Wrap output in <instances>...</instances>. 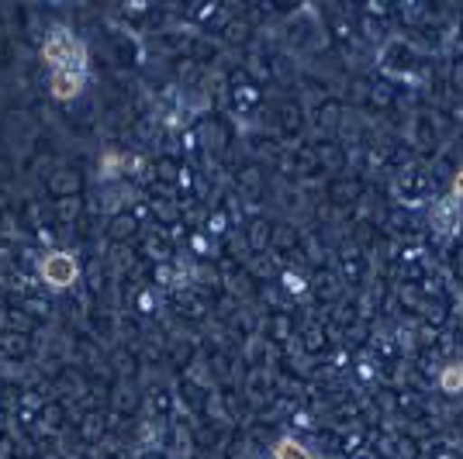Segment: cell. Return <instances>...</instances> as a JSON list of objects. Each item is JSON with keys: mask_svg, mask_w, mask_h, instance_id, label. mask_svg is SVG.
I'll list each match as a JSON object with an SVG mask.
<instances>
[{"mask_svg": "<svg viewBox=\"0 0 463 459\" xmlns=\"http://www.w3.org/2000/svg\"><path fill=\"white\" fill-rule=\"evenodd\" d=\"M42 59L52 73V97L56 100H77L90 77V56L77 32L66 24H56L42 39Z\"/></svg>", "mask_w": 463, "mask_h": 459, "instance_id": "cell-1", "label": "cell"}, {"mask_svg": "<svg viewBox=\"0 0 463 459\" xmlns=\"http://www.w3.org/2000/svg\"><path fill=\"white\" fill-rule=\"evenodd\" d=\"M77 276H80V263H77V256H73V252L52 249L39 259V280L45 284V287L66 290V287H73V284H77Z\"/></svg>", "mask_w": 463, "mask_h": 459, "instance_id": "cell-2", "label": "cell"}, {"mask_svg": "<svg viewBox=\"0 0 463 459\" xmlns=\"http://www.w3.org/2000/svg\"><path fill=\"white\" fill-rule=\"evenodd\" d=\"M460 221H463V204L460 201H453L449 193H446L443 201L432 204V225H436V231L449 235V231L460 229Z\"/></svg>", "mask_w": 463, "mask_h": 459, "instance_id": "cell-3", "label": "cell"}, {"mask_svg": "<svg viewBox=\"0 0 463 459\" xmlns=\"http://www.w3.org/2000/svg\"><path fill=\"white\" fill-rule=\"evenodd\" d=\"M439 390L453 394V398H463V360L439 370Z\"/></svg>", "mask_w": 463, "mask_h": 459, "instance_id": "cell-4", "label": "cell"}, {"mask_svg": "<svg viewBox=\"0 0 463 459\" xmlns=\"http://www.w3.org/2000/svg\"><path fill=\"white\" fill-rule=\"evenodd\" d=\"M273 459H315V453H311L305 442L280 439L277 445H273Z\"/></svg>", "mask_w": 463, "mask_h": 459, "instance_id": "cell-5", "label": "cell"}, {"mask_svg": "<svg viewBox=\"0 0 463 459\" xmlns=\"http://www.w3.org/2000/svg\"><path fill=\"white\" fill-rule=\"evenodd\" d=\"M449 197H453V201H460V204H463V170L453 173V180H449Z\"/></svg>", "mask_w": 463, "mask_h": 459, "instance_id": "cell-6", "label": "cell"}, {"mask_svg": "<svg viewBox=\"0 0 463 459\" xmlns=\"http://www.w3.org/2000/svg\"><path fill=\"white\" fill-rule=\"evenodd\" d=\"M118 155H104V176H111V173H118Z\"/></svg>", "mask_w": 463, "mask_h": 459, "instance_id": "cell-7", "label": "cell"}]
</instances>
